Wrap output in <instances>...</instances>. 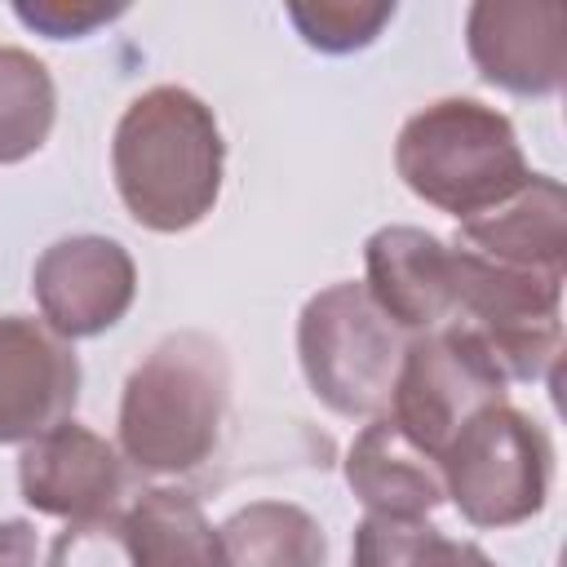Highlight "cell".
Listing matches in <instances>:
<instances>
[{
  "label": "cell",
  "mask_w": 567,
  "mask_h": 567,
  "mask_svg": "<svg viewBox=\"0 0 567 567\" xmlns=\"http://www.w3.org/2000/svg\"><path fill=\"white\" fill-rule=\"evenodd\" d=\"M226 142L204 97L155 84L133 97L111 137V173L128 217L155 235L199 226L221 195Z\"/></svg>",
  "instance_id": "6da1fadb"
},
{
  "label": "cell",
  "mask_w": 567,
  "mask_h": 567,
  "mask_svg": "<svg viewBox=\"0 0 567 567\" xmlns=\"http://www.w3.org/2000/svg\"><path fill=\"white\" fill-rule=\"evenodd\" d=\"M230 359L208 332H168L124 381L120 456L142 474H186L217 447Z\"/></svg>",
  "instance_id": "7a4b0ae2"
},
{
  "label": "cell",
  "mask_w": 567,
  "mask_h": 567,
  "mask_svg": "<svg viewBox=\"0 0 567 567\" xmlns=\"http://www.w3.org/2000/svg\"><path fill=\"white\" fill-rule=\"evenodd\" d=\"M394 168L416 199L456 221L496 208L532 177L509 115L474 97H439L408 115L394 142Z\"/></svg>",
  "instance_id": "3957f363"
},
{
  "label": "cell",
  "mask_w": 567,
  "mask_h": 567,
  "mask_svg": "<svg viewBox=\"0 0 567 567\" xmlns=\"http://www.w3.org/2000/svg\"><path fill=\"white\" fill-rule=\"evenodd\" d=\"M408 332L354 279L315 292L297 319L306 385L337 416H385Z\"/></svg>",
  "instance_id": "277c9868"
},
{
  "label": "cell",
  "mask_w": 567,
  "mask_h": 567,
  "mask_svg": "<svg viewBox=\"0 0 567 567\" xmlns=\"http://www.w3.org/2000/svg\"><path fill=\"white\" fill-rule=\"evenodd\" d=\"M452 323L478 337L505 381H540L563 350V279L487 261L447 244Z\"/></svg>",
  "instance_id": "5b68a950"
},
{
  "label": "cell",
  "mask_w": 567,
  "mask_h": 567,
  "mask_svg": "<svg viewBox=\"0 0 567 567\" xmlns=\"http://www.w3.org/2000/svg\"><path fill=\"white\" fill-rule=\"evenodd\" d=\"M443 496L474 527H514L545 509L554 447L549 434L509 403L483 408L439 456Z\"/></svg>",
  "instance_id": "8992f818"
},
{
  "label": "cell",
  "mask_w": 567,
  "mask_h": 567,
  "mask_svg": "<svg viewBox=\"0 0 567 567\" xmlns=\"http://www.w3.org/2000/svg\"><path fill=\"white\" fill-rule=\"evenodd\" d=\"M505 377L492 354L465 328H434L408 341L385 416L425 456H443L447 443L483 408L505 403Z\"/></svg>",
  "instance_id": "52a82bcc"
},
{
  "label": "cell",
  "mask_w": 567,
  "mask_h": 567,
  "mask_svg": "<svg viewBox=\"0 0 567 567\" xmlns=\"http://www.w3.org/2000/svg\"><path fill=\"white\" fill-rule=\"evenodd\" d=\"M31 292L44 323L62 341L115 328L137 297V266L124 244L106 235H71L35 257Z\"/></svg>",
  "instance_id": "ba28073f"
},
{
  "label": "cell",
  "mask_w": 567,
  "mask_h": 567,
  "mask_svg": "<svg viewBox=\"0 0 567 567\" xmlns=\"http://www.w3.org/2000/svg\"><path fill=\"white\" fill-rule=\"evenodd\" d=\"M478 75L514 97H549L567 80V9L554 0H478L465 13Z\"/></svg>",
  "instance_id": "9c48e42d"
},
{
  "label": "cell",
  "mask_w": 567,
  "mask_h": 567,
  "mask_svg": "<svg viewBox=\"0 0 567 567\" xmlns=\"http://www.w3.org/2000/svg\"><path fill=\"white\" fill-rule=\"evenodd\" d=\"M18 487L35 514L84 523L120 509L128 492V470L115 443H106L80 421H62L22 443Z\"/></svg>",
  "instance_id": "30bf717a"
},
{
  "label": "cell",
  "mask_w": 567,
  "mask_h": 567,
  "mask_svg": "<svg viewBox=\"0 0 567 567\" xmlns=\"http://www.w3.org/2000/svg\"><path fill=\"white\" fill-rule=\"evenodd\" d=\"M80 403V359L49 323L0 315V443H31L71 421Z\"/></svg>",
  "instance_id": "8fae6325"
},
{
  "label": "cell",
  "mask_w": 567,
  "mask_h": 567,
  "mask_svg": "<svg viewBox=\"0 0 567 567\" xmlns=\"http://www.w3.org/2000/svg\"><path fill=\"white\" fill-rule=\"evenodd\" d=\"M456 244L487 257V261L514 266V270L567 279V195H563V182L532 173L496 208L456 221Z\"/></svg>",
  "instance_id": "7c38bea8"
},
{
  "label": "cell",
  "mask_w": 567,
  "mask_h": 567,
  "mask_svg": "<svg viewBox=\"0 0 567 567\" xmlns=\"http://www.w3.org/2000/svg\"><path fill=\"white\" fill-rule=\"evenodd\" d=\"M372 301L408 332H434L452 323L447 288V244L421 226H381L363 248Z\"/></svg>",
  "instance_id": "4fadbf2b"
},
{
  "label": "cell",
  "mask_w": 567,
  "mask_h": 567,
  "mask_svg": "<svg viewBox=\"0 0 567 567\" xmlns=\"http://www.w3.org/2000/svg\"><path fill=\"white\" fill-rule=\"evenodd\" d=\"M346 483L368 505V514L425 518L447 501L439 461L412 447L390 416H372L354 434L346 452Z\"/></svg>",
  "instance_id": "5bb4252c"
},
{
  "label": "cell",
  "mask_w": 567,
  "mask_h": 567,
  "mask_svg": "<svg viewBox=\"0 0 567 567\" xmlns=\"http://www.w3.org/2000/svg\"><path fill=\"white\" fill-rule=\"evenodd\" d=\"M137 567H226L217 527L199 501L177 487H151L124 509Z\"/></svg>",
  "instance_id": "9a60e30c"
},
{
  "label": "cell",
  "mask_w": 567,
  "mask_h": 567,
  "mask_svg": "<svg viewBox=\"0 0 567 567\" xmlns=\"http://www.w3.org/2000/svg\"><path fill=\"white\" fill-rule=\"evenodd\" d=\"M226 567H323V527L292 501H252L217 527Z\"/></svg>",
  "instance_id": "2e32d148"
},
{
  "label": "cell",
  "mask_w": 567,
  "mask_h": 567,
  "mask_svg": "<svg viewBox=\"0 0 567 567\" xmlns=\"http://www.w3.org/2000/svg\"><path fill=\"white\" fill-rule=\"evenodd\" d=\"M58 115V89L49 66L13 44H0V164L31 159Z\"/></svg>",
  "instance_id": "e0dca14e"
},
{
  "label": "cell",
  "mask_w": 567,
  "mask_h": 567,
  "mask_svg": "<svg viewBox=\"0 0 567 567\" xmlns=\"http://www.w3.org/2000/svg\"><path fill=\"white\" fill-rule=\"evenodd\" d=\"M350 567H496L478 545L443 536L425 518L363 514L354 527Z\"/></svg>",
  "instance_id": "ac0fdd59"
},
{
  "label": "cell",
  "mask_w": 567,
  "mask_h": 567,
  "mask_svg": "<svg viewBox=\"0 0 567 567\" xmlns=\"http://www.w3.org/2000/svg\"><path fill=\"white\" fill-rule=\"evenodd\" d=\"M394 18L390 0H319V4H288V22L297 35L319 53H354L368 49L385 22Z\"/></svg>",
  "instance_id": "d6986e66"
},
{
  "label": "cell",
  "mask_w": 567,
  "mask_h": 567,
  "mask_svg": "<svg viewBox=\"0 0 567 567\" xmlns=\"http://www.w3.org/2000/svg\"><path fill=\"white\" fill-rule=\"evenodd\" d=\"M49 567H137L128 527H124V509L84 518V523H66V532L49 549Z\"/></svg>",
  "instance_id": "ffe728a7"
},
{
  "label": "cell",
  "mask_w": 567,
  "mask_h": 567,
  "mask_svg": "<svg viewBox=\"0 0 567 567\" xmlns=\"http://www.w3.org/2000/svg\"><path fill=\"white\" fill-rule=\"evenodd\" d=\"M124 13V4H106V0H13V18L49 40H84L97 27L115 22Z\"/></svg>",
  "instance_id": "44dd1931"
},
{
  "label": "cell",
  "mask_w": 567,
  "mask_h": 567,
  "mask_svg": "<svg viewBox=\"0 0 567 567\" xmlns=\"http://www.w3.org/2000/svg\"><path fill=\"white\" fill-rule=\"evenodd\" d=\"M0 567H35V527L27 518L0 523Z\"/></svg>",
  "instance_id": "7402d4cb"
}]
</instances>
